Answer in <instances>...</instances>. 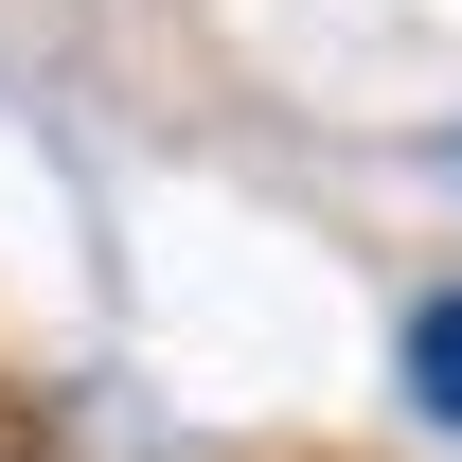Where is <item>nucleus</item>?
<instances>
[{
	"label": "nucleus",
	"mask_w": 462,
	"mask_h": 462,
	"mask_svg": "<svg viewBox=\"0 0 462 462\" xmlns=\"http://www.w3.org/2000/svg\"><path fill=\"white\" fill-rule=\"evenodd\" d=\"M409 409H427V427H462V285L409 302Z\"/></svg>",
	"instance_id": "1"
}]
</instances>
